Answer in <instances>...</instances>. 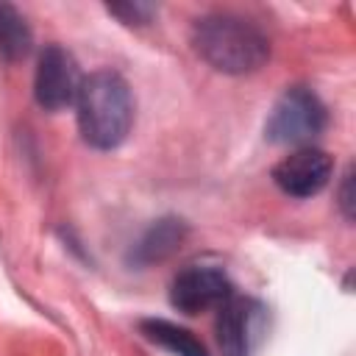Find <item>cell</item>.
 <instances>
[{"label":"cell","mask_w":356,"mask_h":356,"mask_svg":"<svg viewBox=\"0 0 356 356\" xmlns=\"http://www.w3.org/2000/svg\"><path fill=\"white\" fill-rule=\"evenodd\" d=\"M189 234V225L181 217H161L153 225L142 231V236L128 250V264L136 270H145L150 264L167 261L172 253L181 250L184 239Z\"/></svg>","instance_id":"cell-8"},{"label":"cell","mask_w":356,"mask_h":356,"mask_svg":"<svg viewBox=\"0 0 356 356\" xmlns=\"http://www.w3.org/2000/svg\"><path fill=\"white\" fill-rule=\"evenodd\" d=\"M31 44L33 31L25 14L11 3H0V58L14 64L31 53Z\"/></svg>","instance_id":"cell-10"},{"label":"cell","mask_w":356,"mask_h":356,"mask_svg":"<svg viewBox=\"0 0 356 356\" xmlns=\"http://www.w3.org/2000/svg\"><path fill=\"white\" fill-rule=\"evenodd\" d=\"M189 42L195 53L225 75H250L270 58L267 33L234 11H211L192 22Z\"/></svg>","instance_id":"cell-1"},{"label":"cell","mask_w":356,"mask_h":356,"mask_svg":"<svg viewBox=\"0 0 356 356\" xmlns=\"http://www.w3.org/2000/svg\"><path fill=\"white\" fill-rule=\"evenodd\" d=\"M328 125V111L317 92L309 86H289L270 108L264 122V136L275 145L306 147Z\"/></svg>","instance_id":"cell-3"},{"label":"cell","mask_w":356,"mask_h":356,"mask_svg":"<svg viewBox=\"0 0 356 356\" xmlns=\"http://www.w3.org/2000/svg\"><path fill=\"white\" fill-rule=\"evenodd\" d=\"M108 14H114L125 25H147L156 14V6H150V3H120V6H108Z\"/></svg>","instance_id":"cell-11"},{"label":"cell","mask_w":356,"mask_h":356,"mask_svg":"<svg viewBox=\"0 0 356 356\" xmlns=\"http://www.w3.org/2000/svg\"><path fill=\"white\" fill-rule=\"evenodd\" d=\"M353 170H348L342 175V186H339V209L345 214V220H353Z\"/></svg>","instance_id":"cell-12"},{"label":"cell","mask_w":356,"mask_h":356,"mask_svg":"<svg viewBox=\"0 0 356 356\" xmlns=\"http://www.w3.org/2000/svg\"><path fill=\"white\" fill-rule=\"evenodd\" d=\"M139 331L145 334V339H150L153 345L164 348L172 356H209L206 345L184 325L170 323L164 317H147L139 323Z\"/></svg>","instance_id":"cell-9"},{"label":"cell","mask_w":356,"mask_h":356,"mask_svg":"<svg viewBox=\"0 0 356 356\" xmlns=\"http://www.w3.org/2000/svg\"><path fill=\"white\" fill-rule=\"evenodd\" d=\"M334 175V159L320 147H295L273 167V184L298 200L320 195Z\"/></svg>","instance_id":"cell-6"},{"label":"cell","mask_w":356,"mask_h":356,"mask_svg":"<svg viewBox=\"0 0 356 356\" xmlns=\"http://www.w3.org/2000/svg\"><path fill=\"white\" fill-rule=\"evenodd\" d=\"M234 295L231 278L220 264H189L170 284V303L181 314H200L220 309Z\"/></svg>","instance_id":"cell-5"},{"label":"cell","mask_w":356,"mask_h":356,"mask_svg":"<svg viewBox=\"0 0 356 356\" xmlns=\"http://www.w3.org/2000/svg\"><path fill=\"white\" fill-rule=\"evenodd\" d=\"M75 117L83 142L95 150L120 147L134 128V95L117 70H95L75 97Z\"/></svg>","instance_id":"cell-2"},{"label":"cell","mask_w":356,"mask_h":356,"mask_svg":"<svg viewBox=\"0 0 356 356\" xmlns=\"http://www.w3.org/2000/svg\"><path fill=\"white\" fill-rule=\"evenodd\" d=\"M217 345L222 356H250L264 328V306L253 298L231 295L217 309Z\"/></svg>","instance_id":"cell-7"},{"label":"cell","mask_w":356,"mask_h":356,"mask_svg":"<svg viewBox=\"0 0 356 356\" xmlns=\"http://www.w3.org/2000/svg\"><path fill=\"white\" fill-rule=\"evenodd\" d=\"M81 83L83 75L70 50L58 44H47L39 53L36 75H33V97L44 111H61L67 106H75Z\"/></svg>","instance_id":"cell-4"}]
</instances>
